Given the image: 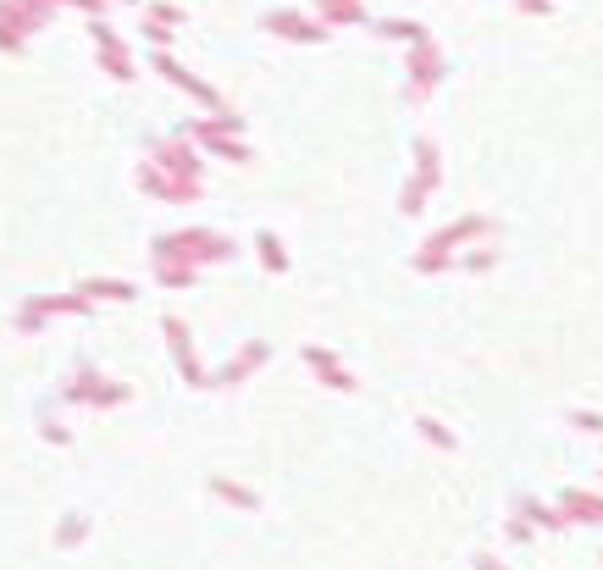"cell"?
Segmentation results:
<instances>
[{"mask_svg": "<svg viewBox=\"0 0 603 570\" xmlns=\"http://www.w3.org/2000/svg\"><path fill=\"white\" fill-rule=\"evenodd\" d=\"M155 283L166 288H189L200 283V266H222L238 255V244L227 233H211V227H183V233L155 238Z\"/></svg>", "mask_w": 603, "mask_h": 570, "instance_id": "cell-1", "label": "cell"}, {"mask_svg": "<svg viewBox=\"0 0 603 570\" xmlns=\"http://www.w3.org/2000/svg\"><path fill=\"white\" fill-rule=\"evenodd\" d=\"M471 238H493V216H460V222H449L443 233L426 238V250L415 255V272H449L454 255H465V244Z\"/></svg>", "mask_w": 603, "mask_h": 570, "instance_id": "cell-2", "label": "cell"}, {"mask_svg": "<svg viewBox=\"0 0 603 570\" xmlns=\"http://www.w3.org/2000/svg\"><path fill=\"white\" fill-rule=\"evenodd\" d=\"M438 183H443V155H438V144H432V139H421V144H415V172H410V183H404V194H399V211L415 216L426 200H432Z\"/></svg>", "mask_w": 603, "mask_h": 570, "instance_id": "cell-3", "label": "cell"}, {"mask_svg": "<svg viewBox=\"0 0 603 570\" xmlns=\"http://www.w3.org/2000/svg\"><path fill=\"white\" fill-rule=\"evenodd\" d=\"M155 167L166 172V178H178V183H205V161H200V144L183 133V139L172 144H155Z\"/></svg>", "mask_w": 603, "mask_h": 570, "instance_id": "cell-4", "label": "cell"}, {"mask_svg": "<svg viewBox=\"0 0 603 570\" xmlns=\"http://www.w3.org/2000/svg\"><path fill=\"white\" fill-rule=\"evenodd\" d=\"M161 333H166V344H172V360H178V371L189 377V388H216V377L200 366V355H194V338H189V327H183L178 316H166V321H161Z\"/></svg>", "mask_w": 603, "mask_h": 570, "instance_id": "cell-5", "label": "cell"}, {"mask_svg": "<svg viewBox=\"0 0 603 570\" xmlns=\"http://www.w3.org/2000/svg\"><path fill=\"white\" fill-rule=\"evenodd\" d=\"M438 84H443V56H438V45H432V39H421V45H410V89H404V95H410V100H426Z\"/></svg>", "mask_w": 603, "mask_h": 570, "instance_id": "cell-6", "label": "cell"}, {"mask_svg": "<svg viewBox=\"0 0 603 570\" xmlns=\"http://www.w3.org/2000/svg\"><path fill=\"white\" fill-rule=\"evenodd\" d=\"M266 34L294 39V45H327V23L321 17H299V12H266Z\"/></svg>", "mask_w": 603, "mask_h": 570, "instance_id": "cell-7", "label": "cell"}, {"mask_svg": "<svg viewBox=\"0 0 603 570\" xmlns=\"http://www.w3.org/2000/svg\"><path fill=\"white\" fill-rule=\"evenodd\" d=\"M155 72H161V78H166V84H172V89H183V95H189V100H200V106H211V111H227V106H222V95H216V89L205 84V78H194V72H183L178 61L166 56V50H161V56H155Z\"/></svg>", "mask_w": 603, "mask_h": 570, "instance_id": "cell-8", "label": "cell"}, {"mask_svg": "<svg viewBox=\"0 0 603 570\" xmlns=\"http://www.w3.org/2000/svg\"><path fill=\"white\" fill-rule=\"evenodd\" d=\"M89 28H95L100 61H106V67H111V78H117V84H133V78H139V72H133V61H128V45H122V39L111 34L106 23H89Z\"/></svg>", "mask_w": 603, "mask_h": 570, "instance_id": "cell-9", "label": "cell"}, {"mask_svg": "<svg viewBox=\"0 0 603 570\" xmlns=\"http://www.w3.org/2000/svg\"><path fill=\"white\" fill-rule=\"evenodd\" d=\"M305 366L316 371V377L327 382V388H338V393H355V377H349V366H343L338 355H327L321 344H310V349H305Z\"/></svg>", "mask_w": 603, "mask_h": 570, "instance_id": "cell-10", "label": "cell"}, {"mask_svg": "<svg viewBox=\"0 0 603 570\" xmlns=\"http://www.w3.org/2000/svg\"><path fill=\"white\" fill-rule=\"evenodd\" d=\"M266 360H272V344H261V338H255V344H249L244 355H233L222 371H216V388H227V382H244L249 371H255V366H266Z\"/></svg>", "mask_w": 603, "mask_h": 570, "instance_id": "cell-11", "label": "cell"}, {"mask_svg": "<svg viewBox=\"0 0 603 570\" xmlns=\"http://www.w3.org/2000/svg\"><path fill=\"white\" fill-rule=\"evenodd\" d=\"M200 150H211L216 161H233V167H249L255 161V150H249L244 139H233V133H211V139H194Z\"/></svg>", "mask_w": 603, "mask_h": 570, "instance_id": "cell-12", "label": "cell"}, {"mask_svg": "<svg viewBox=\"0 0 603 570\" xmlns=\"http://www.w3.org/2000/svg\"><path fill=\"white\" fill-rule=\"evenodd\" d=\"M255 255H261L266 272H288V250H283V238H277L272 227H261V233H255Z\"/></svg>", "mask_w": 603, "mask_h": 570, "instance_id": "cell-13", "label": "cell"}, {"mask_svg": "<svg viewBox=\"0 0 603 570\" xmlns=\"http://www.w3.org/2000/svg\"><path fill=\"white\" fill-rule=\"evenodd\" d=\"M321 23H366V0H321Z\"/></svg>", "mask_w": 603, "mask_h": 570, "instance_id": "cell-14", "label": "cell"}, {"mask_svg": "<svg viewBox=\"0 0 603 570\" xmlns=\"http://www.w3.org/2000/svg\"><path fill=\"white\" fill-rule=\"evenodd\" d=\"M83 299H117V305H128L133 299V283H122V277H95V283L78 288Z\"/></svg>", "mask_w": 603, "mask_h": 570, "instance_id": "cell-15", "label": "cell"}, {"mask_svg": "<svg viewBox=\"0 0 603 570\" xmlns=\"http://www.w3.org/2000/svg\"><path fill=\"white\" fill-rule=\"evenodd\" d=\"M371 34H388V39H404V45H421V39H432L421 23H410V17H388V23H371Z\"/></svg>", "mask_w": 603, "mask_h": 570, "instance_id": "cell-16", "label": "cell"}, {"mask_svg": "<svg viewBox=\"0 0 603 570\" xmlns=\"http://www.w3.org/2000/svg\"><path fill=\"white\" fill-rule=\"evenodd\" d=\"M493 266H498L493 244H482V250H471V255H454V272H493Z\"/></svg>", "mask_w": 603, "mask_h": 570, "instance_id": "cell-17", "label": "cell"}, {"mask_svg": "<svg viewBox=\"0 0 603 570\" xmlns=\"http://www.w3.org/2000/svg\"><path fill=\"white\" fill-rule=\"evenodd\" d=\"M144 17H150V23H166V28H172V23H183V12H178V6H166V0H155V6H150Z\"/></svg>", "mask_w": 603, "mask_h": 570, "instance_id": "cell-18", "label": "cell"}, {"mask_svg": "<svg viewBox=\"0 0 603 570\" xmlns=\"http://www.w3.org/2000/svg\"><path fill=\"white\" fill-rule=\"evenodd\" d=\"M144 39H150V45H172V28H166V23H150V17H144Z\"/></svg>", "mask_w": 603, "mask_h": 570, "instance_id": "cell-19", "label": "cell"}, {"mask_svg": "<svg viewBox=\"0 0 603 570\" xmlns=\"http://www.w3.org/2000/svg\"><path fill=\"white\" fill-rule=\"evenodd\" d=\"M421 432H426V438H432V443H438V449H449V432H443V421H432V416H421Z\"/></svg>", "mask_w": 603, "mask_h": 570, "instance_id": "cell-20", "label": "cell"}, {"mask_svg": "<svg viewBox=\"0 0 603 570\" xmlns=\"http://www.w3.org/2000/svg\"><path fill=\"white\" fill-rule=\"evenodd\" d=\"M216 493H222V499H233V504H255V493H244V487H233V482H216Z\"/></svg>", "mask_w": 603, "mask_h": 570, "instance_id": "cell-21", "label": "cell"}, {"mask_svg": "<svg viewBox=\"0 0 603 570\" xmlns=\"http://www.w3.org/2000/svg\"><path fill=\"white\" fill-rule=\"evenodd\" d=\"M570 421H576L581 432H603V416H592V410H576V416H570Z\"/></svg>", "mask_w": 603, "mask_h": 570, "instance_id": "cell-22", "label": "cell"}, {"mask_svg": "<svg viewBox=\"0 0 603 570\" xmlns=\"http://www.w3.org/2000/svg\"><path fill=\"white\" fill-rule=\"evenodd\" d=\"M515 6H521V12H526V17H543V12H548V6H554V0H515Z\"/></svg>", "mask_w": 603, "mask_h": 570, "instance_id": "cell-23", "label": "cell"}, {"mask_svg": "<svg viewBox=\"0 0 603 570\" xmlns=\"http://www.w3.org/2000/svg\"><path fill=\"white\" fill-rule=\"evenodd\" d=\"M128 6H139V0H128Z\"/></svg>", "mask_w": 603, "mask_h": 570, "instance_id": "cell-24", "label": "cell"}]
</instances>
